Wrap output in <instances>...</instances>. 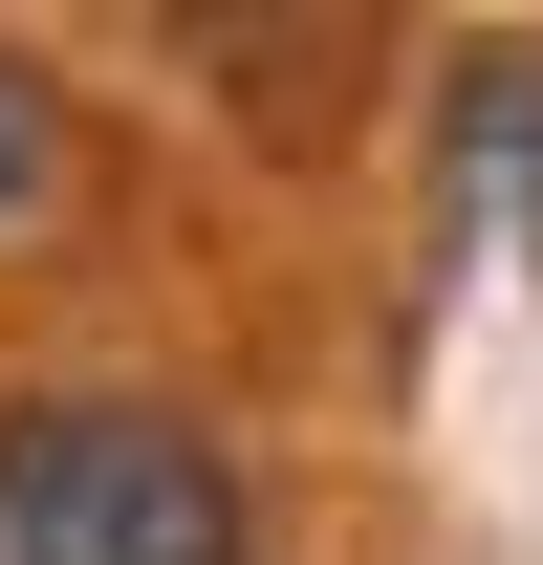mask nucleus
<instances>
[{
    "mask_svg": "<svg viewBox=\"0 0 543 565\" xmlns=\"http://www.w3.org/2000/svg\"><path fill=\"white\" fill-rule=\"evenodd\" d=\"M0 565H262L239 457L152 392H22L0 414Z\"/></svg>",
    "mask_w": 543,
    "mask_h": 565,
    "instance_id": "obj_1",
    "label": "nucleus"
},
{
    "mask_svg": "<svg viewBox=\"0 0 543 565\" xmlns=\"http://www.w3.org/2000/svg\"><path fill=\"white\" fill-rule=\"evenodd\" d=\"M22 196H44V131H22V109H0V217H22Z\"/></svg>",
    "mask_w": 543,
    "mask_h": 565,
    "instance_id": "obj_2",
    "label": "nucleus"
}]
</instances>
